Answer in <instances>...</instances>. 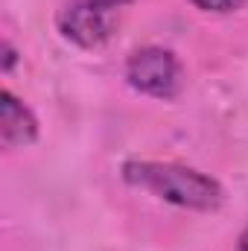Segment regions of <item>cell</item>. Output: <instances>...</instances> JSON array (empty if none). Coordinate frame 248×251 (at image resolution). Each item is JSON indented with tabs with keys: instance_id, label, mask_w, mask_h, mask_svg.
Here are the masks:
<instances>
[{
	"instance_id": "6da1fadb",
	"label": "cell",
	"mask_w": 248,
	"mask_h": 251,
	"mask_svg": "<svg viewBox=\"0 0 248 251\" xmlns=\"http://www.w3.org/2000/svg\"><path fill=\"white\" fill-rule=\"evenodd\" d=\"M123 178L128 184L149 190L158 199L187 207V210H216L225 196L210 176H204L193 167H181V164L128 161L123 167Z\"/></svg>"
},
{
	"instance_id": "7a4b0ae2",
	"label": "cell",
	"mask_w": 248,
	"mask_h": 251,
	"mask_svg": "<svg viewBox=\"0 0 248 251\" xmlns=\"http://www.w3.org/2000/svg\"><path fill=\"white\" fill-rule=\"evenodd\" d=\"M125 3L131 0H70L59 12V32L79 47H99L114 35Z\"/></svg>"
},
{
	"instance_id": "3957f363",
	"label": "cell",
	"mask_w": 248,
	"mask_h": 251,
	"mask_svg": "<svg viewBox=\"0 0 248 251\" xmlns=\"http://www.w3.org/2000/svg\"><path fill=\"white\" fill-rule=\"evenodd\" d=\"M125 79L134 91L158 100H173L181 91V64L164 47H143L131 53L125 64Z\"/></svg>"
},
{
	"instance_id": "277c9868",
	"label": "cell",
	"mask_w": 248,
	"mask_h": 251,
	"mask_svg": "<svg viewBox=\"0 0 248 251\" xmlns=\"http://www.w3.org/2000/svg\"><path fill=\"white\" fill-rule=\"evenodd\" d=\"M38 137V123L32 111L9 91L0 94V143L6 149L29 146Z\"/></svg>"
},
{
	"instance_id": "5b68a950",
	"label": "cell",
	"mask_w": 248,
	"mask_h": 251,
	"mask_svg": "<svg viewBox=\"0 0 248 251\" xmlns=\"http://www.w3.org/2000/svg\"><path fill=\"white\" fill-rule=\"evenodd\" d=\"M243 3H246V0H193L196 9H201V12H216V15L234 12V9H240Z\"/></svg>"
},
{
	"instance_id": "8992f818",
	"label": "cell",
	"mask_w": 248,
	"mask_h": 251,
	"mask_svg": "<svg viewBox=\"0 0 248 251\" xmlns=\"http://www.w3.org/2000/svg\"><path fill=\"white\" fill-rule=\"evenodd\" d=\"M3 53H6V59H3V70H9V67L15 64V50H12L9 44H3Z\"/></svg>"
},
{
	"instance_id": "52a82bcc",
	"label": "cell",
	"mask_w": 248,
	"mask_h": 251,
	"mask_svg": "<svg viewBox=\"0 0 248 251\" xmlns=\"http://www.w3.org/2000/svg\"><path fill=\"white\" fill-rule=\"evenodd\" d=\"M237 251H248V228L243 231V237H240V246H237Z\"/></svg>"
}]
</instances>
